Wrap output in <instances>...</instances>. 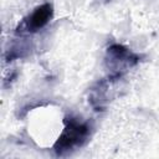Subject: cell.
<instances>
[{"label": "cell", "instance_id": "1", "mask_svg": "<svg viewBox=\"0 0 159 159\" xmlns=\"http://www.w3.org/2000/svg\"><path fill=\"white\" fill-rule=\"evenodd\" d=\"M52 16V6L50 4H43L40 7H37L34 14L30 17V27L36 31L39 29H41L42 26H45L48 20Z\"/></svg>", "mask_w": 159, "mask_h": 159}, {"label": "cell", "instance_id": "2", "mask_svg": "<svg viewBox=\"0 0 159 159\" xmlns=\"http://www.w3.org/2000/svg\"><path fill=\"white\" fill-rule=\"evenodd\" d=\"M84 132H86V128H84L83 125H80V124H71V125L66 129V132L63 133V135H62V138L60 139L58 143H61V145H62V147H66V148H67V147H71V145H73L75 143H77L80 138L83 137Z\"/></svg>", "mask_w": 159, "mask_h": 159}]
</instances>
